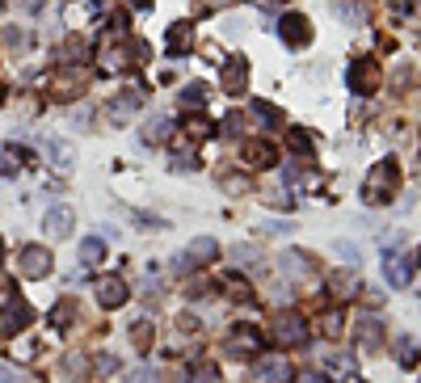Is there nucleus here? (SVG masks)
<instances>
[{"label": "nucleus", "instance_id": "f257e3e1", "mask_svg": "<svg viewBox=\"0 0 421 383\" xmlns=\"http://www.w3.org/2000/svg\"><path fill=\"white\" fill-rule=\"evenodd\" d=\"M396 190H401V164L388 156V160H380V164L367 173V181H363V202H367V207L392 202V198H396Z\"/></svg>", "mask_w": 421, "mask_h": 383}, {"label": "nucleus", "instance_id": "f03ea898", "mask_svg": "<svg viewBox=\"0 0 421 383\" xmlns=\"http://www.w3.org/2000/svg\"><path fill=\"white\" fill-rule=\"evenodd\" d=\"M350 89L358 93V97H371V93H380V84H384V67H380V59H371V55H363V59H354L350 63Z\"/></svg>", "mask_w": 421, "mask_h": 383}, {"label": "nucleus", "instance_id": "7ed1b4c3", "mask_svg": "<svg viewBox=\"0 0 421 383\" xmlns=\"http://www.w3.org/2000/svg\"><path fill=\"white\" fill-rule=\"evenodd\" d=\"M224 354L236 358V363H253V354H261V333L253 325H236L228 337H224Z\"/></svg>", "mask_w": 421, "mask_h": 383}, {"label": "nucleus", "instance_id": "20e7f679", "mask_svg": "<svg viewBox=\"0 0 421 383\" xmlns=\"http://www.w3.org/2000/svg\"><path fill=\"white\" fill-rule=\"evenodd\" d=\"M219 89H224L228 97H240V93L249 89V59H245V55L224 59V67H219Z\"/></svg>", "mask_w": 421, "mask_h": 383}, {"label": "nucleus", "instance_id": "39448f33", "mask_svg": "<svg viewBox=\"0 0 421 383\" xmlns=\"http://www.w3.org/2000/svg\"><path fill=\"white\" fill-rule=\"evenodd\" d=\"M46 93H51L55 101H72L76 93H84V72H80V67H72V63H67V67H59V72L46 80Z\"/></svg>", "mask_w": 421, "mask_h": 383}, {"label": "nucleus", "instance_id": "423d86ee", "mask_svg": "<svg viewBox=\"0 0 421 383\" xmlns=\"http://www.w3.org/2000/svg\"><path fill=\"white\" fill-rule=\"evenodd\" d=\"M274 342L278 346H304L308 342V325L299 312H278L274 316Z\"/></svg>", "mask_w": 421, "mask_h": 383}, {"label": "nucleus", "instance_id": "0eeeda50", "mask_svg": "<svg viewBox=\"0 0 421 383\" xmlns=\"http://www.w3.org/2000/svg\"><path fill=\"white\" fill-rule=\"evenodd\" d=\"M17 274H21V278H46V274H51V253H46L42 245H25V249L17 253Z\"/></svg>", "mask_w": 421, "mask_h": 383}, {"label": "nucleus", "instance_id": "6e6552de", "mask_svg": "<svg viewBox=\"0 0 421 383\" xmlns=\"http://www.w3.org/2000/svg\"><path fill=\"white\" fill-rule=\"evenodd\" d=\"M278 34H283V42L287 46H308L312 42V21L304 17V13H283V21H278Z\"/></svg>", "mask_w": 421, "mask_h": 383}, {"label": "nucleus", "instance_id": "1a4fd4ad", "mask_svg": "<svg viewBox=\"0 0 421 383\" xmlns=\"http://www.w3.org/2000/svg\"><path fill=\"white\" fill-rule=\"evenodd\" d=\"M93 295H97L101 308H122V304L131 299V291H127V283H122L118 274H101V278L93 283Z\"/></svg>", "mask_w": 421, "mask_h": 383}, {"label": "nucleus", "instance_id": "9d476101", "mask_svg": "<svg viewBox=\"0 0 421 383\" xmlns=\"http://www.w3.org/2000/svg\"><path fill=\"white\" fill-rule=\"evenodd\" d=\"M384 274H388V283H392L396 291H401V287H409V283H413V257H405V253H388Z\"/></svg>", "mask_w": 421, "mask_h": 383}, {"label": "nucleus", "instance_id": "9b49d317", "mask_svg": "<svg viewBox=\"0 0 421 383\" xmlns=\"http://www.w3.org/2000/svg\"><path fill=\"white\" fill-rule=\"evenodd\" d=\"M274 160H278V152H274V143H266V139H253V143L245 148V164H249V169H257V173H261V169H270Z\"/></svg>", "mask_w": 421, "mask_h": 383}, {"label": "nucleus", "instance_id": "f8f14e48", "mask_svg": "<svg viewBox=\"0 0 421 383\" xmlns=\"http://www.w3.org/2000/svg\"><path fill=\"white\" fill-rule=\"evenodd\" d=\"M72 228H76V215H72V207H51V211H46V232H51L55 240L72 236Z\"/></svg>", "mask_w": 421, "mask_h": 383}, {"label": "nucleus", "instance_id": "ddd939ff", "mask_svg": "<svg viewBox=\"0 0 421 383\" xmlns=\"http://www.w3.org/2000/svg\"><path fill=\"white\" fill-rule=\"evenodd\" d=\"M0 320H4V329H25V325L34 320V308H30L25 299H8V304H4V316H0Z\"/></svg>", "mask_w": 421, "mask_h": 383}, {"label": "nucleus", "instance_id": "4468645a", "mask_svg": "<svg viewBox=\"0 0 421 383\" xmlns=\"http://www.w3.org/2000/svg\"><path fill=\"white\" fill-rule=\"evenodd\" d=\"M186 257H190V266H207V261H215V257H219V245H215L211 236H198V240H190Z\"/></svg>", "mask_w": 421, "mask_h": 383}, {"label": "nucleus", "instance_id": "2eb2a0df", "mask_svg": "<svg viewBox=\"0 0 421 383\" xmlns=\"http://www.w3.org/2000/svg\"><path fill=\"white\" fill-rule=\"evenodd\" d=\"M354 337H358L363 350H380V346H384V325H380V320H358V325H354Z\"/></svg>", "mask_w": 421, "mask_h": 383}, {"label": "nucleus", "instance_id": "dca6fc26", "mask_svg": "<svg viewBox=\"0 0 421 383\" xmlns=\"http://www.w3.org/2000/svg\"><path fill=\"white\" fill-rule=\"evenodd\" d=\"M139 105H143V89H131L127 97H118V101L110 105V118H114V122H127V118H131Z\"/></svg>", "mask_w": 421, "mask_h": 383}, {"label": "nucleus", "instance_id": "f3484780", "mask_svg": "<svg viewBox=\"0 0 421 383\" xmlns=\"http://www.w3.org/2000/svg\"><path fill=\"white\" fill-rule=\"evenodd\" d=\"M287 148H291L299 160H312V152H316V143H312V135H308L304 126H287Z\"/></svg>", "mask_w": 421, "mask_h": 383}, {"label": "nucleus", "instance_id": "a211bd4d", "mask_svg": "<svg viewBox=\"0 0 421 383\" xmlns=\"http://www.w3.org/2000/svg\"><path fill=\"white\" fill-rule=\"evenodd\" d=\"M253 114L266 122V126H274V131H287V114L278 110V105H270V101H261V97H253Z\"/></svg>", "mask_w": 421, "mask_h": 383}, {"label": "nucleus", "instance_id": "6ab92c4d", "mask_svg": "<svg viewBox=\"0 0 421 383\" xmlns=\"http://www.w3.org/2000/svg\"><path fill=\"white\" fill-rule=\"evenodd\" d=\"M190 42H194V25H190V21H177V25L169 30V55L190 51Z\"/></svg>", "mask_w": 421, "mask_h": 383}, {"label": "nucleus", "instance_id": "aec40b11", "mask_svg": "<svg viewBox=\"0 0 421 383\" xmlns=\"http://www.w3.org/2000/svg\"><path fill=\"white\" fill-rule=\"evenodd\" d=\"M207 97H211V89H207L202 80H190V84L181 89V105H186V110H202Z\"/></svg>", "mask_w": 421, "mask_h": 383}, {"label": "nucleus", "instance_id": "412c9836", "mask_svg": "<svg viewBox=\"0 0 421 383\" xmlns=\"http://www.w3.org/2000/svg\"><path fill=\"white\" fill-rule=\"evenodd\" d=\"M72 316H76V299H72V295H63V299L55 304V312H51V329H59V333H67V325H72Z\"/></svg>", "mask_w": 421, "mask_h": 383}, {"label": "nucleus", "instance_id": "4be33fe9", "mask_svg": "<svg viewBox=\"0 0 421 383\" xmlns=\"http://www.w3.org/2000/svg\"><path fill=\"white\" fill-rule=\"evenodd\" d=\"M181 383H219V367L215 363H198V367H181Z\"/></svg>", "mask_w": 421, "mask_h": 383}, {"label": "nucleus", "instance_id": "5701e85b", "mask_svg": "<svg viewBox=\"0 0 421 383\" xmlns=\"http://www.w3.org/2000/svg\"><path fill=\"white\" fill-rule=\"evenodd\" d=\"M169 135H173V122H169V118H152V122L139 131V139H143V143H164Z\"/></svg>", "mask_w": 421, "mask_h": 383}, {"label": "nucleus", "instance_id": "b1692460", "mask_svg": "<svg viewBox=\"0 0 421 383\" xmlns=\"http://www.w3.org/2000/svg\"><path fill=\"white\" fill-rule=\"evenodd\" d=\"M101 257H105V245H101V236H84V240H80V261H84V266H97Z\"/></svg>", "mask_w": 421, "mask_h": 383}, {"label": "nucleus", "instance_id": "393cba45", "mask_svg": "<svg viewBox=\"0 0 421 383\" xmlns=\"http://www.w3.org/2000/svg\"><path fill=\"white\" fill-rule=\"evenodd\" d=\"M320 333H325L329 342H337V337L346 333V316H342L337 308H333V312H325V316H320Z\"/></svg>", "mask_w": 421, "mask_h": 383}, {"label": "nucleus", "instance_id": "a878e982", "mask_svg": "<svg viewBox=\"0 0 421 383\" xmlns=\"http://www.w3.org/2000/svg\"><path fill=\"white\" fill-rule=\"evenodd\" d=\"M42 148H46V156H55V164H59V169H67V164H72V148H67L63 139H46Z\"/></svg>", "mask_w": 421, "mask_h": 383}, {"label": "nucleus", "instance_id": "bb28decb", "mask_svg": "<svg viewBox=\"0 0 421 383\" xmlns=\"http://www.w3.org/2000/svg\"><path fill=\"white\" fill-rule=\"evenodd\" d=\"M283 270H287L291 278H304V274L312 270V266H308V253H287V257H283Z\"/></svg>", "mask_w": 421, "mask_h": 383}, {"label": "nucleus", "instance_id": "cd10ccee", "mask_svg": "<svg viewBox=\"0 0 421 383\" xmlns=\"http://www.w3.org/2000/svg\"><path fill=\"white\" fill-rule=\"evenodd\" d=\"M261 375H266L270 383H291V379H295V375H291V363H266Z\"/></svg>", "mask_w": 421, "mask_h": 383}, {"label": "nucleus", "instance_id": "c85d7f7f", "mask_svg": "<svg viewBox=\"0 0 421 383\" xmlns=\"http://www.w3.org/2000/svg\"><path fill=\"white\" fill-rule=\"evenodd\" d=\"M131 346H135V350H148V346H152V325H148V320H135V325H131Z\"/></svg>", "mask_w": 421, "mask_h": 383}, {"label": "nucleus", "instance_id": "c756f323", "mask_svg": "<svg viewBox=\"0 0 421 383\" xmlns=\"http://www.w3.org/2000/svg\"><path fill=\"white\" fill-rule=\"evenodd\" d=\"M396 358H401V367H417L421 363V350H417V342H401V350H396Z\"/></svg>", "mask_w": 421, "mask_h": 383}, {"label": "nucleus", "instance_id": "7c9ffc66", "mask_svg": "<svg viewBox=\"0 0 421 383\" xmlns=\"http://www.w3.org/2000/svg\"><path fill=\"white\" fill-rule=\"evenodd\" d=\"M219 186H224V190H228V194H236V198H240V194H249V190H253V186H249V177H240V173H228V177H224V181H219Z\"/></svg>", "mask_w": 421, "mask_h": 383}, {"label": "nucleus", "instance_id": "2f4dec72", "mask_svg": "<svg viewBox=\"0 0 421 383\" xmlns=\"http://www.w3.org/2000/svg\"><path fill=\"white\" fill-rule=\"evenodd\" d=\"M329 291H333L337 299H350V291H354V278H350V274H333V278H329Z\"/></svg>", "mask_w": 421, "mask_h": 383}, {"label": "nucleus", "instance_id": "473e14b6", "mask_svg": "<svg viewBox=\"0 0 421 383\" xmlns=\"http://www.w3.org/2000/svg\"><path fill=\"white\" fill-rule=\"evenodd\" d=\"M63 55H67V63H72V67H76V63H80V59H84V55H89V46H84V42H80V38H67V42H63Z\"/></svg>", "mask_w": 421, "mask_h": 383}, {"label": "nucleus", "instance_id": "72a5a7b5", "mask_svg": "<svg viewBox=\"0 0 421 383\" xmlns=\"http://www.w3.org/2000/svg\"><path fill=\"white\" fill-rule=\"evenodd\" d=\"M232 257H236V266H245V270H253V266H257V249H249V245H236V249H232Z\"/></svg>", "mask_w": 421, "mask_h": 383}, {"label": "nucleus", "instance_id": "f704fd0d", "mask_svg": "<svg viewBox=\"0 0 421 383\" xmlns=\"http://www.w3.org/2000/svg\"><path fill=\"white\" fill-rule=\"evenodd\" d=\"M72 379H80V375H89V358L84 354H67V367H63Z\"/></svg>", "mask_w": 421, "mask_h": 383}, {"label": "nucleus", "instance_id": "c9c22d12", "mask_svg": "<svg viewBox=\"0 0 421 383\" xmlns=\"http://www.w3.org/2000/svg\"><path fill=\"white\" fill-rule=\"evenodd\" d=\"M224 287L232 291V299H249V287H245V278H236V274H228V278H224Z\"/></svg>", "mask_w": 421, "mask_h": 383}, {"label": "nucleus", "instance_id": "e433bc0d", "mask_svg": "<svg viewBox=\"0 0 421 383\" xmlns=\"http://www.w3.org/2000/svg\"><path fill=\"white\" fill-rule=\"evenodd\" d=\"M127 383H160V375H156V367H139L127 375Z\"/></svg>", "mask_w": 421, "mask_h": 383}, {"label": "nucleus", "instance_id": "4c0bfd02", "mask_svg": "<svg viewBox=\"0 0 421 383\" xmlns=\"http://www.w3.org/2000/svg\"><path fill=\"white\" fill-rule=\"evenodd\" d=\"M186 126H190V139H207V135H211V122H207V118H190Z\"/></svg>", "mask_w": 421, "mask_h": 383}, {"label": "nucleus", "instance_id": "58836bf2", "mask_svg": "<svg viewBox=\"0 0 421 383\" xmlns=\"http://www.w3.org/2000/svg\"><path fill=\"white\" fill-rule=\"evenodd\" d=\"M177 329H181V337H198V329H202V325H198L194 316H186V312H181V316H177Z\"/></svg>", "mask_w": 421, "mask_h": 383}, {"label": "nucleus", "instance_id": "ea45409f", "mask_svg": "<svg viewBox=\"0 0 421 383\" xmlns=\"http://www.w3.org/2000/svg\"><path fill=\"white\" fill-rule=\"evenodd\" d=\"M8 350H13V358H34V350H38V346H34L30 337H21V342H13Z\"/></svg>", "mask_w": 421, "mask_h": 383}, {"label": "nucleus", "instance_id": "a19ab883", "mask_svg": "<svg viewBox=\"0 0 421 383\" xmlns=\"http://www.w3.org/2000/svg\"><path fill=\"white\" fill-rule=\"evenodd\" d=\"M261 202H270V207H291V194H278V190H266V194H261Z\"/></svg>", "mask_w": 421, "mask_h": 383}, {"label": "nucleus", "instance_id": "79ce46f5", "mask_svg": "<svg viewBox=\"0 0 421 383\" xmlns=\"http://www.w3.org/2000/svg\"><path fill=\"white\" fill-rule=\"evenodd\" d=\"M240 122H245L240 114H228V118H224V135H240Z\"/></svg>", "mask_w": 421, "mask_h": 383}, {"label": "nucleus", "instance_id": "37998d69", "mask_svg": "<svg viewBox=\"0 0 421 383\" xmlns=\"http://www.w3.org/2000/svg\"><path fill=\"white\" fill-rule=\"evenodd\" d=\"M114 367H118V358H114V354H101V358H97V375H110Z\"/></svg>", "mask_w": 421, "mask_h": 383}, {"label": "nucleus", "instance_id": "c03bdc74", "mask_svg": "<svg viewBox=\"0 0 421 383\" xmlns=\"http://www.w3.org/2000/svg\"><path fill=\"white\" fill-rule=\"evenodd\" d=\"M211 295V283H190V299H207Z\"/></svg>", "mask_w": 421, "mask_h": 383}, {"label": "nucleus", "instance_id": "a18cd8bd", "mask_svg": "<svg viewBox=\"0 0 421 383\" xmlns=\"http://www.w3.org/2000/svg\"><path fill=\"white\" fill-rule=\"evenodd\" d=\"M337 253H342V257H346V261H350V266H358V249H350V245H346V240H342V245H337Z\"/></svg>", "mask_w": 421, "mask_h": 383}, {"label": "nucleus", "instance_id": "49530a36", "mask_svg": "<svg viewBox=\"0 0 421 383\" xmlns=\"http://www.w3.org/2000/svg\"><path fill=\"white\" fill-rule=\"evenodd\" d=\"M0 383H21V375L13 367H0Z\"/></svg>", "mask_w": 421, "mask_h": 383}, {"label": "nucleus", "instance_id": "de8ad7c7", "mask_svg": "<svg viewBox=\"0 0 421 383\" xmlns=\"http://www.w3.org/2000/svg\"><path fill=\"white\" fill-rule=\"evenodd\" d=\"M363 299H367V304H371V308H375V304H384V295H380V291H375V287H367V291H363Z\"/></svg>", "mask_w": 421, "mask_h": 383}, {"label": "nucleus", "instance_id": "09e8293b", "mask_svg": "<svg viewBox=\"0 0 421 383\" xmlns=\"http://www.w3.org/2000/svg\"><path fill=\"white\" fill-rule=\"evenodd\" d=\"M413 4H417V0H392V8H396V13H409Z\"/></svg>", "mask_w": 421, "mask_h": 383}, {"label": "nucleus", "instance_id": "8fccbe9b", "mask_svg": "<svg viewBox=\"0 0 421 383\" xmlns=\"http://www.w3.org/2000/svg\"><path fill=\"white\" fill-rule=\"evenodd\" d=\"M299 383H329L325 375H316V371H308V375H299Z\"/></svg>", "mask_w": 421, "mask_h": 383}, {"label": "nucleus", "instance_id": "3c124183", "mask_svg": "<svg viewBox=\"0 0 421 383\" xmlns=\"http://www.w3.org/2000/svg\"><path fill=\"white\" fill-rule=\"evenodd\" d=\"M17 4H21V8H30V13H38V8H42V0H17Z\"/></svg>", "mask_w": 421, "mask_h": 383}, {"label": "nucleus", "instance_id": "603ef678", "mask_svg": "<svg viewBox=\"0 0 421 383\" xmlns=\"http://www.w3.org/2000/svg\"><path fill=\"white\" fill-rule=\"evenodd\" d=\"M148 4H152V0H131V8H148Z\"/></svg>", "mask_w": 421, "mask_h": 383}, {"label": "nucleus", "instance_id": "864d4df0", "mask_svg": "<svg viewBox=\"0 0 421 383\" xmlns=\"http://www.w3.org/2000/svg\"><path fill=\"white\" fill-rule=\"evenodd\" d=\"M0 295H8V283H4V278H0Z\"/></svg>", "mask_w": 421, "mask_h": 383}, {"label": "nucleus", "instance_id": "5fc2aeb1", "mask_svg": "<svg viewBox=\"0 0 421 383\" xmlns=\"http://www.w3.org/2000/svg\"><path fill=\"white\" fill-rule=\"evenodd\" d=\"M0 105H4V89H0Z\"/></svg>", "mask_w": 421, "mask_h": 383}, {"label": "nucleus", "instance_id": "6e6d98bb", "mask_svg": "<svg viewBox=\"0 0 421 383\" xmlns=\"http://www.w3.org/2000/svg\"><path fill=\"white\" fill-rule=\"evenodd\" d=\"M417 181H421V164H417Z\"/></svg>", "mask_w": 421, "mask_h": 383}, {"label": "nucleus", "instance_id": "4d7b16f0", "mask_svg": "<svg viewBox=\"0 0 421 383\" xmlns=\"http://www.w3.org/2000/svg\"><path fill=\"white\" fill-rule=\"evenodd\" d=\"M0 8H4V0H0Z\"/></svg>", "mask_w": 421, "mask_h": 383}, {"label": "nucleus", "instance_id": "13d9d810", "mask_svg": "<svg viewBox=\"0 0 421 383\" xmlns=\"http://www.w3.org/2000/svg\"><path fill=\"white\" fill-rule=\"evenodd\" d=\"M417 261H421V253H417Z\"/></svg>", "mask_w": 421, "mask_h": 383}]
</instances>
